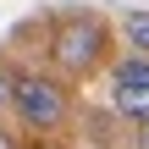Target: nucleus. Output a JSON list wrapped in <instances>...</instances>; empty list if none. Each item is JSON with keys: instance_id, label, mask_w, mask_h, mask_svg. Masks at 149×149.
<instances>
[{"instance_id": "obj_1", "label": "nucleus", "mask_w": 149, "mask_h": 149, "mask_svg": "<svg viewBox=\"0 0 149 149\" xmlns=\"http://www.w3.org/2000/svg\"><path fill=\"white\" fill-rule=\"evenodd\" d=\"M105 55H111V33H105L100 17L72 11V17L55 22V33H50V61H55L66 77H88V72H100Z\"/></svg>"}, {"instance_id": "obj_2", "label": "nucleus", "mask_w": 149, "mask_h": 149, "mask_svg": "<svg viewBox=\"0 0 149 149\" xmlns=\"http://www.w3.org/2000/svg\"><path fill=\"white\" fill-rule=\"evenodd\" d=\"M11 111H17V122L28 133H55L72 116V94L50 72H17L11 77Z\"/></svg>"}, {"instance_id": "obj_3", "label": "nucleus", "mask_w": 149, "mask_h": 149, "mask_svg": "<svg viewBox=\"0 0 149 149\" xmlns=\"http://www.w3.org/2000/svg\"><path fill=\"white\" fill-rule=\"evenodd\" d=\"M111 105L127 122L149 116V55H127L111 66Z\"/></svg>"}, {"instance_id": "obj_4", "label": "nucleus", "mask_w": 149, "mask_h": 149, "mask_svg": "<svg viewBox=\"0 0 149 149\" xmlns=\"http://www.w3.org/2000/svg\"><path fill=\"white\" fill-rule=\"evenodd\" d=\"M122 39H127V50H133V55H149V11H144V6L122 17Z\"/></svg>"}, {"instance_id": "obj_5", "label": "nucleus", "mask_w": 149, "mask_h": 149, "mask_svg": "<svg viewBox=\"0 0 149 149\" xmlns=\"http://www.w3.org/2000/svg\"><path fill=\"white\" fill-rule=\"evenodd\" d=\"M133 149H149V116L133 122Z\"/></svg>"}, {"instance_id": "obj_6", "label": "nucleus", "mask_w": 149, "mask_h": 149, "mask_svg": "<svg viewBox=\"0 0 149 149\" xmlns=\"http://www.w3.org/2000/svg\"><path fill=\"white\" fill-rule=\"evenodd\" d=\"M0 111H11V77L0 72Z\"/></svg>"}, {"instance_id": "obj_7", "label": "nucleus", "mask_w": 149, "mask_h": 149, "mask_svg": "<svg viewBox=\"0 0 149 149\" xmlns=\"http://www.w3.org/2000/svg\"><path fill=\"white\" fill-rule=\"evenodd\" d=\"M0 149H17V144H11V133H6V127H0Z\"/></svg>"}]
</instances>
